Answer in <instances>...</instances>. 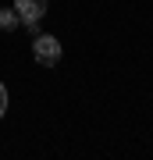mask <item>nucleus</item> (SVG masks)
Here are the masks:
<instances>
[{"label":"nucleus","mask_w":153,"mask_h":160,"mask_svg":"<svg viewBox=\"0 0 153 160\" xmlns=\"http://www.w3.org/2000/svg\"><path fill=\"white\" fill-rule=\"evenodd\" d=\"M36 64H43V68H54L57 61H61V43H57V36H36Z\"/></svg>","instance_id":"f257e3e1"},{"label":"nucleus","mask_w":153,"mask_h":160,"mask_svg":"<svg viewBox=\"0 0 153 160\" xmlns=\"http://www.w3.org/2000/svg\"><path fill=\"white\" fill-rule=\"evenodd\" d=\"M7 114V89H4V82H0V118Z\"/></svg>","instance_id":"20e7f679"},{"label":"nucleus","mask_w":153,"mask_h":160,"mask_svg":"<svg viewBox=\"0 0 153 160\" xmlns=\"http://www.w3.org/2000/svg\"><path fill=\"white\" fill-rule=\"evenodd\" d=\"M14 25H18V11H4V7H0V29H14Z\"/></svg>","instance_id":"7ed1b4c3"},{"label":"nucleus","mask_w":153,"mask_h":160,"mask_svg":"<svg viewBox=\"0 0 153 160\" xmlns=\"http://www.w3.org/2000/svg\"><path fill=\"white\" fill-rule=\"evenodd\" d=\"M14 11L28 29H36V22L46 14V0H14Z\"/></svg>","instance_id":"f03ea898"}]
</instances>
